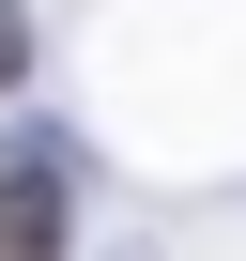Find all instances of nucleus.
<instances>
[{
  "label": "nucleus",
  "mask_w": 246,
  "mask_h": 261,
  "mask_svg": "<svg viewBox=\"0 0 246 261\" xmlns=\"http://www.w3.org/2000/svg\"><path fill=\"white\" fill-rule=\"evenodd\" d=\"M0 261H62V169H0Z\"/></svg>",
  "instance_id": "obj_1"
},
{
  "label": "nucleus",
  "mask_w": 246,
  "mask_h": 261,
  "mask_svg": "<svg viewBox=\"0 0 246 261\" xmlns=\"http://www.w3.org/2000/svg\"><path fill=\"white\" fill-rule=\"evenodd\" d=\"M16 77H31V16L0 0V92H16Z\"/></svg>",
  "instance_id": "obj_2"
}]
</instances>
